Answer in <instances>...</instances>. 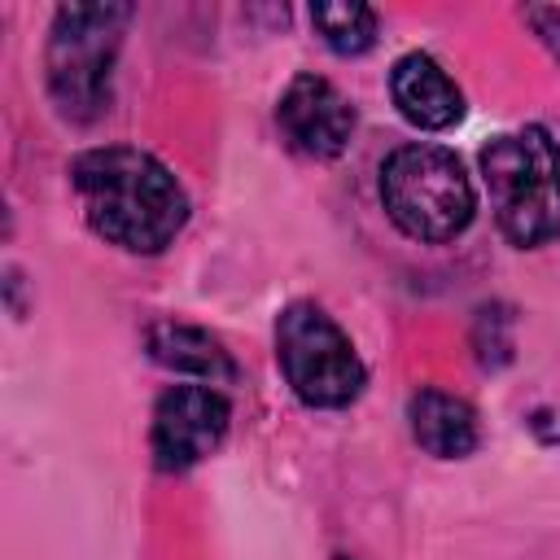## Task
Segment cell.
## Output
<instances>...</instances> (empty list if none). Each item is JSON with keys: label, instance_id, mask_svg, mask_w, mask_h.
<instances>
[{"label": "cell", "instance_id": "obj_1", "mask_svg": "<svg viewBox=\"0 0 560 560\" xmlns=\"http://www.w3.org/2000/svg\"><path fill=\"white\" fill-rule=\"evenodd\" d=\"M70 184L88 228L127 254H158L188 219L179 179L153 153L131 144L79 153L70 166Z\"/></svg>", "mask_w": 560, "mask_h": 560}, {"label": "cell", "instance_id": "obj_5", "mask_svg": "<svg viewBox=\"0 0 560 560\" xmlns=\"http://www.w3.org/2000/svg\"><path fill=\"white\" fill-rule=\"evenodd\" d=\"M276 359L306 407H346L363 394V359L341 324L315 302H289L276 319Z\"/></svg>", "mask_w": 560, "mask_h": 560}, {"label": "cell", "instance_id": "obj_9", "mask_svg": "<svg viewBox=\"0 0 560 560\" xmlns=\"http://www.w3.org/2000/svg\"><path fill=\"white\" fill-rule=\"evenodd\" d=\"M407 420H411V438L433 459H464L477 446V416H472V407L464 398L446 394V389L411 394Z\"/></svg>", "mask_w": 560, "mask_h": 560}, {"label": "cell", "instance_id": "obj_2", "mask_svg": "<svg viewBox=\"0 0 560 560\" xmlns=\"http://www.w3.org/2000/svg\"><path fill=\"white\" fill-rule=\"evenodd\" d=\"M381 206L402 236L420 245H442L472 223L477 192L455 149L402 144L381 166Z\"/></svg>", "mask_w": 560, "mask_h": 560}, {"label": "cell", "instance_id": "obj_10", "mask_svg": "<svg viewBox=\"0 0 560 560\" xmlns=\"http://www.w3.org/2000/svg\"><path fill=\"white\" fill-rule=\"evenodd\" d=\"M149 354L162 368L179 372V376H197V381H210V385L236 381V363L223 350V341L210 337L206 328H192V324H175V319L153 324L149 328Z\"/></svg>", "mask_w": 560, "mask_h": 560}, {"label": "cell", "instance_id": "obj_3", "mask_svg": "<svg viewBox=\"0 0 560 560\" xmlns=\"http://www.w3.org/2000/svg\"><path fill=\"white\" fill-rule=\"evenodd\" d=\"M494 219L512 245H542L560 232V149L547 127H516L481 149Z\"/></svg>", "mask_w": 560, "mask_h": 560}, {"label": "cell", "instance_id": "obj_12", "mask_svg": "<svg viewBox=\"0 0 560 560\" xmlns=\"http://www.w3.org/2000/svg\"><path fill=\"white\" fill-rule=\"evenodd\" d=\"M525 18H529L534 31L547 39V48L560 57V9H525Z\"/></svg>", "mask_w": 560, "mask_h": 560}, {"label": "cell", "instance_id": "obj_8", "mask_svg": "<svg viewBox=\"0 0 560 560\" xmlns=\"http://www.w3.org/2000/svg\"><path fill=\"white\" fill-rule=\"evenodd\" d=\"M389 96L398 105V114L420 127V131H446L451 122H459L464 114V96L451 83V74L429 57V52H407L398 57L394 74H389Z\"/></svg>", "mask_w": 560, "mask_h": 560}, {"label": "cell", "instance_id": "obj_11", "mask_svg": "<svg viewBox=\"0 0 560 560\" xmlns=\"http://www.w3.org/2000/svg\"><path fill=\"white\" fill-rule=\"evenodd\" d=\"M311 26L341 57H359L376 44V9L368 4H311Z\"/></svg>", "mask_w": 560, "mask_h": 560}, {"label": "cell", "instance_id": "obj_4", "mask_svg": "<svg viewBox=\"0 0 560 560\" xmlns=\"http://www.w3.org/2000/svg\"><path fill=\"white\" fill-rule=\"evenodd\" d=\"M131 4H61L48 35V92L70 122H92L109 109V74Z\"/></svg>", "mask_w": 560, "mask_h": 560}, {"label": "cell", "instance_id": "obj_7", "mask_svg": "<svg viewBox=\"0 0 560 560\" xmlns=\"http://www.w3.org/2000/svg\"><path fill=\"white\" fill-rule=\"evenodd\" d=\"M276 122H280L284 140L298 153H306L315 162H328V158H337L350 144L354 109H350V101L324 74H298L280 92Z\"/></svg>", "mask_w": 560, "mask_h": 560}, {"label": "cell", "instance_id": "obj_6", "mask_svg": "<svg viewBox=\"0 0 560 560\" xmlns=\"http://www.w3.org/2000/svg\"><path fill=\"white\" fill-rule=\"evenodd\" d=\"M232 407L210 385H171L153 407L149 451L162 472H184L219 451Z\"/></svg>", "mask_w": 560, "mask_h": 560}]
</instances>
